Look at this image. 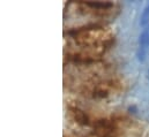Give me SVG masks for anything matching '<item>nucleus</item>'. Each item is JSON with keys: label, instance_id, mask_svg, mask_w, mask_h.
<instances>
[{"label": "nucleus", "instance_id": "f257e3e1", "mask_svg": "<svg viewBox=\"0 0 149 137\" xmlns=\"http://www.w3.org/2000/svg\"><path fill=\"white\" fill-rule=\"evenodd\" d=\"M149 48V28L145 29L139 37V50H138V58L140 61H145L146 53Z\"/></svg>", "mask_w": 149, "mask_h": 137}, {"label": "nucleus", "instance_id": "f03ea898", "mask_svg": "<svg viewBox=\"0 0 149 137\" xmlns=\"http://www.w3.org/2000/svg\"><path fill=\"white\" fill-rule=\"evenodd\" d=\"M72 113L74 115V119L79 123H81V125H87L88 123V118L82 111H80L77 108H72Z\"/></svg>", "mask_w": 149, "mask_h": 137}, {"label": "nucleus", "instance_id": "7ed1b4c3", "mask_svg": "<svg viewBox=\"0 0 149 137\" xmlns=\"http://www.w3.org/2000/svg\"><path fill=\"white\" fill-rule=\"evenodd\" d=\"M149 23V5H147L141 14V19H140V26L141 27H146Z\"/></svg>", "mask_w": 149, "mask_h": 137}, {"label": "nucleus", "instance_id": "20e7f679", "mask_svg": "<svg viewBox=\"0 0 149 137\" xmlns=\"http://www.w3.org/2000/svg\"><path fill=\"white\" fill-rule=\"evenodd\" d=\"M88 6L90 7H97V8H109L111 7V2H87Z\"/></svg>", "mask_w": 149, "mask_h": 137}, {"label": "nucleus", "instance_id": "39448f33", "mask_svg": "<svg viewBox=\"0 0 149 137\" xmlns=\"http://www.w3.org/2000/svg\"><path fill=\"white\" fill-rule=\"evenodd\" d=\"M148 78H149V70H148Z\"/></svg>", "mask_w": 149, "mask_h": 137}]
</instances>
